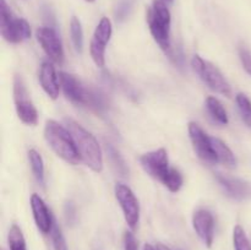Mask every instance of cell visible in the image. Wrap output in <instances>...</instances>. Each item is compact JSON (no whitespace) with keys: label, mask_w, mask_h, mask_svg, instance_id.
<instances>
[{"label":"cell","mask_w":251,"mask_h":250,"mask_svg":"<svg viewBox=\"0 0 251 250\" xmlns=\"http://www.w3.org/2000/svg\"><path fill=\"white\" fill-rule=\"evenodd\" d=\"M64 122L70 134L73 135L81 161L93 172L100 173L103 169V157L96 137L71 118H65Z\"/></svg>","instance_id":"cell-1"},{"label":"cell","mask_w":251,"mask_h":250,"mask_svg":"<svg viewBox=\"0 0 251 250\" xmlns=\"http://www.w3.org/2000/svg\"><path fill=\"white\" fill-rule=\"evenodd\" d=\"M44 137L51 150L65 162L77 164L81 161L74 137L68 127L63 126L55 120H47L44 126Z\"/></svg>","instance_id":"cell-2"},{"label":"cell","mask_w":251,"mask_h":250,"mask_svg":"<svg viewBox=\"0 0 251 250\" xmlns=\"http://www.w3.org/2000/svg\"><path fill=\"white\" fill-rule=\"evenodd\" d=\"M150 31L154 41L159 44L166 53L172 49L171 43V12L167 4L162 0H153L151 7L147 11Z\"/></svg>","instance_id":"cell-3"},{"label":"cell","mask_w":251,"mask_h":250,"mask_svg":"<svg viewBox=\"0 0 251 250\" xmlns=\"http://www.w3.org/2000/svg\"><path fill=\"white\" fill-rule=\"evenodd\" d=\"M0 31L9 43H21L31 37V27L25 19L14 16L6 0H1L0 6Z\"/></svg>","instance_id":"cell-4"},{"label":"cell","mask_w":251,"mask_h":250,"mask_svg":"<svg viewBox=\"0 0 251 250\" xmlns=\"http://www.w3.org/2000/svg\"><path fill=\"white\" fill-rule=\"evenodd\" d=\"M191 66H193L194 71L200 76L201 80H202L211 90L220 93V95L229 97L230 93H232L229 83L226 80L225 76L222 75V73H221L213 64H211L210 61L203 60L201 56L195 55L191 59Z\"/></svg>","instance_id":"cell-5"},{"label":"cell","mask_w":251,"mask_h":250,"mask_svg":"<svg viewBox=\"0 0 251 250\" xmlns=\"http://www.w3.org/2000/svg\"><path fill=\"white\" fill-rule=\"evenodd\" d=\"M14 100L20 120L27 125H36L38 122V113L29 100V95L21 75H16L14 78Z\"/></svg>","instance_id":"cell-6"},{"label":"cell","mask_w":251,"mask_h":250,"mask_svg":"<svg viewBox=\"0 0 251 250\" xmlns=\"http://www.w3.org/2000/svg\"><path fill=\"white\" fill-rule=\"evenodd\" d=\"M140 163L149 175L163 184L172 172V168L169 167L168 154L164 149H158L156 151L142 154L140 157Z\"/></svg>","instance_id":"cell-7"},{"label":"cell","mask_w":251,"mask_h":250,"mask_svg":"<svg viewBox=\"0 0 251 250\" xmlns=\"http://www.w3.org/2000/svg\"><path fill=\"white\" fill-rule=\"evenodd\" d=\"M112 22L108 17H102L93 33L90 46V53L97 66L103 68L105 64V48L112 37Z\"/></svg>","instance_id":"cell-8"},{"label":"cell","mask_w":251,"mask_h":250,"mask_svg":"<svg viewBox=\"0 0 251 250\" xmlns=\"http://www.w3.org/2000/svg\"><path fill=\"white\" fill-rule=\"evenodd\" d=\"M115 198L122 207L124 218L131 229H136L140 221V205L131 189L125 184L115 185Z\"/></svg>","instance_id":"cell-9"},{"label":"cell","mask_w":251,"mask_h":250,"mask_svg":"<svg viewBox=\"0 0 251 250\" xmlns=\"http://www.w3.org/2000/svg\"><path fill=\"white\" fill-rule=\"evenodd\" d=\"M36 37L47 55L55 63L63 64L64 48L56 29L48 26L39 27L36 31Z\"/></svg>","instance_id":"cell-10"},{"label":"cell","mask_w":251,"mask_h":250,"mask_svg":"<svg viewBox=\"0 0 251 250\" xmlns=\"http://www.w3.org/2000/svg\"><path fill=\"white\" fill-rule=\"evenodd\" d=\"M189 135H190L191 144L196 154L208 163H216L217 158L215 156V152L212 149V142L211 137L203 131L196 123H189Z\"/></svg>","instance_id":"cell-11"},{"label":"cell","mask_w":251,"mask_h":250,"mask_svg":"<svg viewBox=\"0 0 251 250\" xmlns=\"http://www.w3.org/2000/svg\"><path fill=\"white\" fill-rule=\"evenodd\" d=\"M193 225L196 234L207 248L212 247L215 237V220L210 211L198 210L193 216Z\"/></svg>","instance_id":"cell-12"},{"label":"cell","mask_w":251,"mask_h":250,"mask_svg":"<svg viewBox=\"0 0 251 250\" xmlns=\"http://www.w3.org/2000/svg\"><path fill=\"white\" fill-rule=\"evenodd\" d=\"M216 179L223 188L225 193L233 200L245 201L251 198V185L248 181L222 175L221 173L216 174Z\"/></svg>","instance_id":"cell-13"},{"label":"cell","mask_w":251,"mask_h":250,"mask_svg":"<svg viewBox=\"0 0 251 250\" xmlns=\"http://www.w3.org/2000/svg\"><path fill=\"white\" fill-rule=\"evenodd\" d=\"M59 78H60V85L63 87L65 97L74 104L83 107L87 87H85L80 80H77L75 76L70 75V74L59 73Z\"/></svg>","instance_id":"cell-14"},{"label":"cell","mask_w":251,"mask_h":250,"mask_svg":"<svg viewBox=\"0 0 251 250\" xmlns=\"http://www.w3.org/2000/svg\"><path fill=\"white\" fill-rule=\"evenodd\" d=\"M31 208L32 212H33L34 222H36L38 229L44 234L50 233L51 228H53L54 217L50 211H49V208L47 207L43 199L37 195V194H33L31 196Z\"/></svg>","instance_id":"cell-15"},{"label":"cell","mask_w":251,"mask_h":250,"mask_svg":"<svg viewBox=\"0 0 251 250\" xmlns=\"http://www.w3.org/2000/svg\"><path fill=\"white\" fill-rule=\"evenodd\" d=\"M39 82H41L42 88L44 92L51 98V100H56L59 96V91H60V86H59L58 75L55 73L53 64L49 61H44L39 70Z\"/></svg>","instance_id":"cell-16"},{"label":"cell","mask_w":251,"mask_h":250,"mask_svg":"<svg viewBox=\"0 0 251 250\" xmlns=\"http://www.w3.org/2000/svg\"><path fill=\"white\" fill-rule=\"evenodd\" d=\"M83 107L90 108L92 112L102 115L109 108V100H108L107 95L103 91L98 90V88L87 87V93H86L85 105Z\"/></svg>","instance_id":"cell-17"},{"label":"cell","mask_w":251,"mask_h":250,"mask_svg":"<svg viewBox=\"0 0 251 250\" xmlns=\"http://www.w3.org/2000/svg\"><path fill=\"white\" fill-rule=\"evenodd\" d=\"M211 142H212V149L217 162L225 164L227 168H234L237 166V159H235L232 150L222 140L216 139V137H211Z\"/></svg>","instance_id":"cell-18"},{"label":"cell","mask_w":251,"mask_h":250,"mask_svg":"<svg viewBox=\"0 0 251 250\" xmlns=\"http://www.w3.org/2000/svg\"><path fill=\"white\" fill-rule=\"evenodd\" d=\"M206 108H207L208 114L212 117V119L215 120V122H217L218 124H222V125L228 124L227 112H226L223 104L217 100V98L215 97L206 98Z\"/></svg>","instance_id":"cell-19"},{"label":"cell","mask_w":251,"mask_h":250,"mask_svg":"<svg viewBox=\"0 0 251 250\" xmlns=\"http://www.w3.org/2000/svg\"><path fill=\"white\" fill-rule=\"evenodd\" d=\"M28 159L29 163H31V168L32 172H33L34 178L37 179V181H38L42 186H44V183H46V180H44V163L41 153L33 149L29 150Z\"/></svg>","instance_id":"cell-20"},{"label":"cell","mask_w":251,"mask_h":250,"mask_svg":"<svg viewBox=\"0 0 251 250\" xmlns=\"http://www.w3.org/2000/svg\"><path fill=\"white\" fill-rule=\"evenodd\" d=\"M105 149H107L108 157H109L110 162H112L113 167L115 168V171L120 174L122 176H126L129 174V168H127L126 163H125L124 158L122 157V154L119 153L117 149L113 146L112 144L105 145Z\"/></svg>","instance_id":"cell-21"},{"label":"cell","mask_w":251,"mask_h":250,"mask_svg":"<svg viewBox=\"0 0 251 250\" xmlns=\"http://www.w3.org/2000/svg\"><path fill=\"white\" fill-rule=\"evenodd\" d=\"M70 36L71 41H73L74 48L77 53H82L83 48V31L82 26H81L80 20L76 16L71 17L70 21Z\"/></svg>","instance_id":"cell-22"},{"label":"cell","mask_w":251,"mask_h":250,"mask_svg":"<svg viewBox=\"0 0 251 250\" xmlns=\"http://www.w3.org/2000/svg\"><path fill=\"white\" fill-rule=\"evenodd\" d=\"M7 242H9L10 250H27L26 240H25L22 230L19 225H12L9 230V237H7Z\"/></svg>","instance_id":"cell-23"},{"label":"cell","mask_w":251,"mask_h":250,"mask_svg":"<svg viewBox=\"0 0 251 250\" xmlns=\"http://www.w3.org/2000/svg\"><path fill=\"white\" fill-rule=\"evenodd\" d=\"M136 0H118L114 7V17L117 22H124L129 19L134 10Z\"/></svg>","instance_id":"cell-24"},{"label":"cell","mask_w":251,"mask_h":250,"mask_svg":"<svg viewBox=\"0 0 251 250\" xmlns=\"http://www.w3.org/2000/svg\"><path fill=\"white\" fill-rule=\"evenodd\" d=\"M235 100H237L238 109L242 115L243 122L251 127V100L244 93H238Z\"/></svg>","instance_id":"cell-25"},{"label":"cell","mask_w":251,"mask_h":250,"mask_svg":"<svg viewBox=\"0 0 251 250\" xmlns=\"http://www.w3.org/2000/svg\"><path fill=\"white\" fill-rule=\"evenodd\" d=\"M233 244L235 250H251L250 240L242 225H235L233 229Z\"/></svg>","instance_id":"cell-26"},{"label":"cell","mask_w":251,"mask_h":250,"mask_svg":"<svg viewBox=\"0 0 251 250\" xmlns=\"http://www.w3.org/2000/svg\"><path fill=\"white\" fill-rule=\"evenodd\" d=\"M50 237L51 242H53L54 250H69L65 238H64L63 232H61V228L59 227L58 223L55 222V220H54L53 228H51L50 230Z\"/></svg>","instance_id":"cell-27"},{"label":"cell","mask_w":251,"mask_h":250,"mask_svg":"<svg viewBox=\"0 0 251 250\" xmlns=\"http://www.w3.org/2000/svg\"><path fill=\"white\" fill-rule=\"evenodd\" d=\"M64 216H65V221L69 225H75V223L77 222L76 207L71 201H68L64 206Z\"/></svg>","instance_id":"cell-28"},{"label":"cell","mask_w":251,"mask_h":250,"mask_svg":"<svg viewBox=\"0 0 251 250\" xmlns=\"http://www.w3.org/2000/svg\"><path fill=\"white\" fill-rule=\"evenodd\" d=\"M239 58L243 64V68L249 75H251V51L247 47H239Z\"/></svg>","instance_id":"cell-29"},{"label":"cell","mask_w":251,"mask_h":250,"mask_svg":"<svg viewBox=\"0 0 251 250\" xmlns=\"http://www.w3.org/2000/svg\"><path fill=\"white\" fill-rule=\"evenodd\" d=\"M124 250H139V243L130 230L124 233Z\"/></svg>","instance_id":"cell-30"},{"label":"cell","mask_w":251,"mask_h":250,"mask_svg":"<svg viewBox=\"0 0 251 250\" xmlns=\"http://www.w3.org/2000/svg\"><path fill=\"white\" fill-rule=\"evenodd\" d=\"M42 14H43L44 21L47 22L48 27L55 28V17H54V12L51 11L50 7L43 6V9H42Z\"/></svg>","instance_id":"cell-31"},{"label":"cell","mask_w":251,"mask_h":250,"mask_svg":"<svg viewBox=\"0 0 251 250\" xmlns=\"http://www.w3.org/2000/svg\"><path fill=\"white\" fill-rule=\"evenodd\" d=\"M144 250H158V249H157V248H154L153 245H151V244H145Z\"/></svg>","instance_id":"cell-32"},{"label":"cell","mask_w":251,"mask_h":250,"mask_svg":"<svg viewBox=\"0 0 251 250\" xmlns=\"http://www.w3.org/2000/svg\"><path fill=\"white\" fill-rule=\"evenodd\" d=\"M157 249L158 250H171L169 249L168 247H166V245H163V244H161V243H158V244H157Z\"/></svg>","instance_id":"cell-33"},{"label":"cell","mask_w":251,"mask_h":250,"mask_svg":"<svg viewBox=\"0 0 251 250\" xmlns=\"http://www.w3.org/2000/svg\"><path fill=\"white\" fill-rule=\"evenodd\" d=\"M162 1H164L166 4H171V2H173V0H162Z\"/></svg>","instance_id":"cell-34"},{"label":"cell","mask_w":251,"mask_h":250,"mask_svg":"<svg viewBox=\"0 0 251 250\" xmlns=\"http://www.w3.org/2000/svg\"><path fill=\"white\" fill-rule=\"evenodd\" d=\"M85 1H88V2H93L95 0H85Z\"/></svg>","instance_id":"cell-35"}]
</instances>
